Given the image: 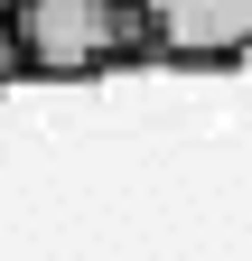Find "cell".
<instances>
[{"instance_id": "cell-1", "label": "cell", "mask_w": 252, "mask_h": 261, "mask_svg": "<svg viewBox=\"0 0 252 261\" xmlns=\"http://www.w3.org/2000/svg\"><path fill=\"white\" fill-rule=\"evenodd\" d=\"M10 28H19L28 75H47V84H84V75H112L131 56H159L140 0H19Z\"/></svg>"}, {"instance_id": "cell-2", "label": "cell", "mask_w": 252, "mask_h": 261, "mask_svg": "<svg viewBox=\"0 0 252 261\" xmlns=\"http://www.w3.org/2000/svg\"><path fill=\"white\" fill-rule=\"evenodd\" d=\"M168 65H243L252 56V0H140Z\"/></svg>"}, {"instance_id": "cell-3", "label": "cell", "mask_w": 252, "mask_h": 261, "mask_svg": "<svg viewBox=\"0 0 252 261\" xmlns=\"http://www.w3.org/2000/svg\"><path fill=\"white\" fill-rule=\"evenodd\" d=\"M19 75H28V56H19V28L0 19V84H19Z\"/></svg>"}]
</instances>
